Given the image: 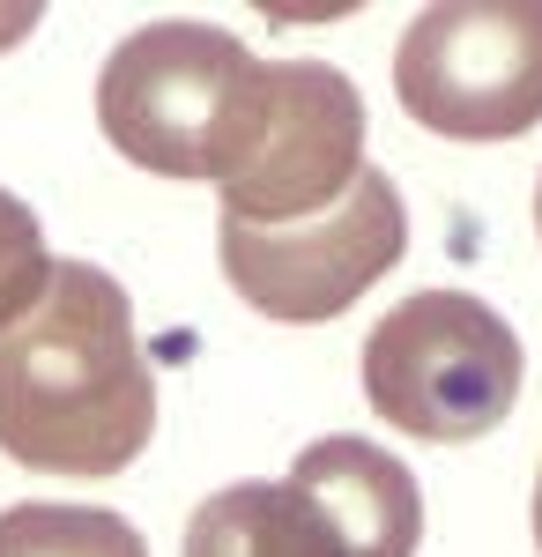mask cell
<instances>
[{"mask_svg": "<svg viewBox=\"0 0 542 557\" xmlns=\"http://www.w3.org/2000/svg\"><path fill=\"white\" fill-rule=\"evenodd\" d=\"M157 431L134 305L97 260H52L45 298L0 327V454L45 475H120Z\"/></svg>", "mask_w": 542, "mask_h": 557, "instance_id": "cell-1", "label": "cell"}, {"mask_svg": "<svg viewBox=\"0 0 542 557\" xmlns=\"http://www.w3.org/2000/svg\"><path fill=\"white\" fill-rule=\"evenodd\" d=\"M268 112V60L215 23H149L104 52L97 127L157 178H223L246 164Z\"/></svg>", "mask_w": 542, "mask_h": 557, "instance_id": "cell-2", "label": "cell"}, {"mask_svg": "<svg viewBox=\"0 0 542 557\" xmlns=\"http://www.w3.org/2000/svg\"><path fill=\"white\" fill-rule=\"evenodd\" d=\"M357 380L379 424L431 438V446H468L513 417L528 349L505 327V312H491L483 298L417 290L365 335Z\"/></svg>", "mask_w": 542, "mask_h": 557, "instance_id": "cell-3", "label": "cell"}, {"mask_svg": "<svg viewBox=\"0 0 542 557\" xmlns=\"http://www.w3.org/2000/svg\"><path fill=\"white\" fill-rule=\"evenodd\" d=\"M394 97L446 141L542 127V0H439L394 45Z\"/></svg>", "mask_w": 542, "mask_h": 557, "instance_id": "cell-4", "label": "cell"}, {"mask_svg": "<svg viewBox=\"0 0 542 557\" xmlns=\"http://www.w3.org/2000/svg\"><path fill=\"white\" fill-rule=\"evenodd\" d=\"M215 253H223V283L268 312V320H334L372 290L394 260L409 253V209L394 194V178L365 164V178L312 223H283V231H246V223H223L215 231Z\"/></svg>", "mask_w": 542, "mask_h": 557, "instance_id": "cell-5", "label": "cell"}, {"mask_svg": "<svg viewBox=\"0 0 542 557\" xmlns=\"http://www.w3.org/2000/svg\"><path fill=\"white\" fill-rule=\"evenodd\" d=\"M365 178V97L328 60H268V112L246 164L223 178V223L283 231L328 215Z\"/></svg>", "mask_w": 542, "mask_h": 557, "instance_id": "cell-6", "label": "cell"}, {"mask_svg": "<svg viewBox=\"0 0 542 557\" xmlns=\"http://www.w3.org/2000/svg\"><path fill=\"white\" fill-rule=\"evenodd\" d=\"M291 483L328 513L342 557H417L423 543V498L417 475L402 469L386 446H365L334 431L291 461Z\"/></svg>", "mask_w": 542, "mask_h": 557, "instance_id": "cell-7", "label": "cell"}, {"mask_svg": "<svg viewBox=\"0 0 542 557\" xmlns=\"http://www.w3.org/2000/svg\"><path fill=\"white\" fill-rule=\"evenodd\" d=\"M178 557H342L328 513L283 483H223L215 498L194 506Z\"/></svg>", "mask_w": 542, "mask_h": 557, "instance_id": "cell-8", "label": "cell"}, {"mask_svg": "<svg viewBox=\"0 0 542 557\" xmlns=\"http://www.w3.org/2000/svg\"><path fill=\"white\" fill-rule=\"evenodd\" d=\"M0 557H149V543L112 506H45V498H23V506L0 513Z\"/></svg>", "mask_w": 542, "mask_h": 557, "instance_id": "cell-9", "label": "cell"}, {"mask_svg": "<svg viewBox=\"0 0 542 557\" xmlns=\"http://www.w3.org/2000/svg\"><path fill=\"white\" fill-rule=\"evenodd\" d=\"M52 283V253H45V223L30 201L0 194V327H15Z\"/></svg>", "mask_w": 542, "mask_h": 557, "instance_id": "cell-10", "label": "cell"}, {"mask_svg": "<svg viewBox=\"0 0 542 557\" xmlns=\"http://www.w3.org/2000/svg\"><path fill=\"white\" fill-rule=\"evenodd\" d=\"M535 550H542V475H535Z\"/></svg>", "mask_w": 542, "mask_h": 557, "instance_id": "cell-11", "label": "cell"}, {"mask_svg": "<svg viewBox=\"0 0 542 557\" xmlns=\"http://www.w3.org/2000/svg\"><path fill=\"white\" fill-rule=\"evenodd\" d=\"M535 231H542V186H535Z\"/></svg>", "mask_w": 542, "mask_h": 557, "instance_id": "cell-12", "label": "cell"}]
</instances>
